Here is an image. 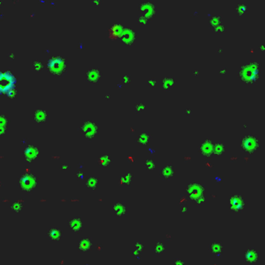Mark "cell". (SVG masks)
<instances>
[{"mask_svg": "<svg viewBox=\"0 0 265 265\" xmlns=\"http://www.w3.org/2000/svg\"><path fill=\"white\" fill-rule=\"evenodd\" d=\"M18 185L20 188L26 193H32L38 186V178L34 173H25L19 178Z\"/></svg>", "mask_w": 265, "mask_h": 265, "instance_id": "cell-1", "label": "cell"}, {"mask_svg": "<svg viewBox=\"0 0 265 265\" xmlns=\"http://www.w3.org/2000/svg\"><path fill=\"white\" fill-rule=\"evenodd\" d=\"M16 79L13 74L9 71L1 72L0 76V86L2 93H6L7 96H12L14 92V85Z\"/></svg>", "mask_w": 265, "mask_h": 265, "instance_id": "cell-2", "label": "cell"}, {"mask_svg": "<svg viewBox=\"0 0 265 265\" xmlns=\"http://www.w3.org/2000/svg\"><path fill=\"white\" fill-rule=\"evenodd\" d=\"M48 68L52 74L60 76L63 74L66 68L65 59L60 56L51 58L48 61Z\"/></svg>", "mask_w": 265, "mask_h": 265, "instance_id": "cell-3", "label": "cell"}, {"mask_svg": "<svg viewBox=\"0 0 265 265\" xmlns=\"http://www.w3.org/2000/svg\"><path fill=\"white\" fill-rule=\"evenodd\" d=\"M80 130L85 137L91 139L95 137L96 135L97 134L98 128L94 122L91 121H86L82 124Z\"/></svg>", "mask_w": 265, "mask_h": 265, "instance_id": "cell-4", "label": "cell"}, {"mask_svg": "<svg viewBox=\"0 0 265 265\" xmlns=\"http://www.w3.org/2000/svg\"><path fill=\"white\" fill-rule=\"evenodd\" d=\"M187 192L190 194L191 199L195 200V201H197V202H201V200L203 197L202 187L198 185V184H191L187 189Z\"/></svg>", "mask_w": 265, "mask_h": 265, "instance_id": "cell-5", "label": "cell"}, {"mask_svg": "<svg viewBox=\"0 0 265 265\" xmlns=\"http://www.w3.org/2000/svg\"><path fill=\"white\" fill-rule=\"evenodd\" d=\"M46 235L47 237L51 241H60L63 238L64 233L61 228L57 226H53L47 230Z\"/></svg>", "mask_w": 265, "mask_h": 265, "instance_id": "cell-6", "label": "cell"}, {"mask_svg": "<svg viewBox=\"0 0 265 265\" xmlns=\"http://www.w3.org/2000/svg\"><path fill=\"white\" fill-rule=\"evenodd\" d=\"M68 225L71 230L75 233H79L83 229V222L80 216H75L74 218L68 220Z\"/></svg>", "mask_w": 265, "mask_h": 265, "instance_id": "cell-7", "label": "cell"}, {"mask_svg": "<svg viewBox=\"0 0 265 265\" xmlns=\"http://www.w3.org/2000/svg\"><path fill=\"white\" fill-rule=\"evenodd\" d=\"M39 150L37 147L34 145H29L26 147L24 151H23V156L25 158V160L27 162H33L38 157Z\"/></svg>", "mask_w": 265, "mask_h": 265, "instance_id": "cell-8", "label": "cell"}, {"mask_svg": "<svg viewBox=\"0 0 265 265\" xmlns=\"http://www.w3.org/2000/svg\"><path fill=\"white\" fill-rule=\"evenodd\" d=\"M124 28L119 23H114V25L110 28L109 37L111 39H117V37H121L123 34Z\"/></svg>", "mask_w": 265, "mask_h": 265, "instance_id": "cell-9", "label": "cell"}, {"mask_svg": "<svg viewBox=\"0 0 265 265\" xmlns=\"http://www.w3.org/2000/svg\"><path fill=\"white\" fill-rule=\"evenodd\" d=\"M135 34L134 32V30H131L129 28H124V29L123 34L121 35V41L124 42V43H126V44H131V43H132L134 39H135Z\"/></svg>", "mask_w": 265, "mask_h": 265, "instance_id": "cell-10", "label": "cell"}, {"mask_svg": "<svg viewBox=\"0 0 265 265\" xmlns=\"http://www.w3.org/2000/svg\"><path fill=\"white\" fill-rule=\"evenodd\" d=\"M93 247V242L89 238H83L78 243V248L83 252L90 250Z\"/></svg>", "mask_w": 265, "mask_h": 265, "instance_id": "cell-11", "label": "cell"}, {"mask_svg": "<svg viewBox=\"0 0 265 265\" xmlns=\"http://www.w3.org/2000/svg\"><path fill=\"white\" fill-rule=\"evenodd\" d=\"M86 79L90 83H96L98 82L99 79L100 77V70H98L97 69L93 68L90 69L89 70H88L86 72Z\"/></svg>", "mask_w": 265, "mask_h": 265, "instance_id": "cell-12", "label": "cell"}, {"mask_svg": "<svg viewBox=\"0 0 265 265\" xmlns=\"http://www.w3.org/2000/svg\"><path fill=\"white\" fill-rule=\"evenodd\" d=\"M113 212L117 216H124L127 215V208L122 202H115L113 205Z\"/></svg>", "mask_w": 265, "mask_h": 265, "instance_id": "cell-13", "label": "cell"}, {"mask_svg": "<svg viewBox=\"0 0 265 265\" xmlns=\"http://www.w3.org/2000/svg\"><path fill=\"white\" fill-rule=\"evenodd\" d=\"M230 205L231 208L233 209L236 210V211H240V209H242L243 208V201L242 198L240 196H234L233 198H231L230 200Z\"/></svg>", "mask_w": 265, "mask_h": 265, "instance_id": "cell-14", "label": "cell"}, {"mask_svg": "<svg viewBox=\"0 0 265 265\" xmlns=\"http://www.w3.org/2000/svg\"><path fill=\"white\" fill-rule=\"evenodd\" d=\"M33 117L34 121L37 123H44L47 119V114L43 110H37L34 112Z\"/></svg>", "mask_w": 265, "mask_h": 265, "instance_id": "cell-15", "label": "cell"}, {"mask_svg": "<svg viewBox=\"0 0 265 265\" xmlns=\"http://www.w3.org/2000/svg\"><path fill=\"white\" fill-rule=\"evenodd\" d=\"M257 257H258L257 253L254 250H248L247 253L245 254V259L250 264L255 263L257 261Z\"/></svg>", "mask_w": 265, "mask_h": 265, "instance_id": "cell-16", "label": "cell"}, {"mask_svg": "<svg viewBox=\"0 0 265 265\" xmlns=\"http://www.w3.org/2000/svg\"><path fill=\"white\" fill-rule=\"evenodd\" d=\"M173 173L174 171H173L172 166L170 165H166L163 168V170H161V177H163V179L168 180L172 177Z\"/></svg>", "mask_w": 265, "mask_h": 265, "instance_id": "cell-17", "label": "cell"}, {"mask_svg": "<svg viewBox=\"0 0 265 265\" xmlns=\"http://www.w3.org/2000/svg\"><path fill=\"white\" fill-rule=\"evenodd\" d=\"M98 184H99V179H98L97 177H89L88 179L86 180V184H85V186L86 187H88L89 189H90V190H96V188L97 187Z\"/></svg>", "mask_w": 265, "mask_h": 265, "instance_id": "cell-18", "label": "cell"}, {"mask_svg": "<svg viewBox=\"0 0 265 265\" xmlns=\"http://www.w3.org/2000/svg\"><path fill=\"white\" fill-rule=\"evenodd\" d=\"M23 207H24L23 200H19L12 204L11 206H10V209H11L12 212L18 213V212H20L21 210L23 209Z\"/></svg>", "mask_w": 265, "mask_h": 265, "instance_id": "cell-19", "label": "cell"}, {"mask_svg": "<svg viewBox=\"0 0 265 265\" xmlns=\"http://www.w3.org/2000/svg\"><path fill=\"white\" fill-rule=\"evenodd\" d=\"M166 247L165 244L163 243L162 241H157L156 243V246L154 248V251L156 254H163V252L165 251Z\"/></svg>", "mask_w": 265, "mask_h": 265, "instance_id": "cell-20", "label": "cell"}, {"mask_svg": "<svg viewBox=\"0 0 265 265\" xmlns=\"http://www.w3.org/2000/svg\"><path fill=\"white\" fill-rule=\"evenodd\" d=\"M110 162H111V159H110V157L108 155H105V156H101L98 159V163L102 166H108L110 163Z\"/></svg>", "mask_w": 265, "mask_h": 265, "instance_id": "cell-21", "label": "cell"}, {"mask_svg": "<svg viewBox=\"0 0 265 265\" xmlns=\"http://www.w3.org/2000/svg\"><path fill=\"white\" fill-rule=\"evenodd\" d=\"M133 177V174L132 173H126L121 178V184H124L126 185H130L131 183V180H132Z\"/></svg>", "mask_w": 265, "mask_h": 265, "instance_id": "cell-22", "label": "cell"}, {"mask_svg": "<svg viewBox=\"0 0 265 265\" xmlns=\"http://www.w3.org/2000/svg\"><path fill=\"white\" fill-rule=\"evenodd\" d=\"M149 139V135L146 132H142L141 135L138 136V141L141 143V144H146Z\"/></svg>", "mask_w": 265, "mask_h": 265, "instance_id": "cell-23", "label": "cell"}, {"mask_svg": "<svg viewBox=\"0 0 265 265\" xmlns=\"http://www.w3.org/2000/svg\"><path fill=\"white\" fill-rule=\"evenodd\" d=\"M145 169L148 170H152L155 169L156 167V163L154 162L153 160H152V159H148L145 162Z\"/></svg>", "mask_w": 265, "mask_h": 265, "instance_id": "cell-24", "label": "cell"}, {"mask_svg": "<svg viewBox=\"0 0 265 265\" xmlns=\"http://www.w3.org/2000/svg\"><path fill=\"white\" fill-rule=\"evenodd\" d=\"M212 250L215 254L220 253L222 250V243H214L212 245Z\"/></svg>", "mask_w": 265, "mask_h": 265, "instance_id": "cell-25", "label": "cell"}, {"mask_svg": "<svg viewBox=\"0 0 265 265\" xmlns=\"http://www.w3.org/2000/svg\"><path fill=\"white\" fill-rule=\"evenodd\" d=\"M135 249L136 250H138V251H139V252H141V253H142V252L144 251V250H145L144 244H143L141 241L138 240V241H137V242L135 243Z\"/></svg>", "mask_w": 265, "mask_h": 265, "instance_id": "cell-26", "label": "cell"}, {"mask_svg": "<svg viewBox=\"0 0 265 265\" xmlns=\"http://www.w3.org/2000/svg\"><path fill=\"white\" fill-rule=\"evenodd\" d=\"M33 66H34V68L35 69L40 70L41 69L42 64L40 61H34V64H33Z\"/></svg>", "mask_w": 265, "mask_h": 265, "instance_id": "cell-27", "label": "cell"}, {"mask_svg": "<svg viewBox=\"0 0 265 265\" xmlns=\"http://www.w3.org/2000/svg\"><path fill=\"white\" fill-rule=\"evenodd\" d=\"M132 255L135 257L136 259H138V260H140L141 257H142V253L139 251H138V250H136L135 249L132 251Z\"/></svg>", "mask_w": 265, "mask_h": 265, "instance_id": "cell-28", "label": "cell"}, {"mask_svg": "<svg viewBox=\"0 0 265 265\" xmlns=\"http://www.w3.org/2000/svg\"><path fill=\"white\" fill-rule=\"evenodd\" d=\"M76 177L79 180H81L85 179V175H84V173L82 171H79V172L77 173L76 174Z\"/></svg>", "mask_w": 265, "mask_h": 265, "instance_id": "cell-29", "label": "cell"}, {"mask_svg": "<svg viewBox=\"0 0 265 265\" xmlns=\"http://www.w3.org/2000/svg\"><path fill=\"white\" fill-rule=\"evenodd\" d=\"M175 265H184V263L180 260H175L174 261Z\"/></svg>", "mask_w": 265, "mask_h": 265, "instance_id": "cell-30", "label": "cell"}, {"mask_svg": "<svg viewBox=\"0 0 265 265\" xmlns=\"http://www.w3.org/2000/svg\"><path fill=\"white\" fill-rule=\"evenodd\" d=\"M61 169L62 170H67V169H69V166L66 165V164H63V165L61 166Z\"/></svg>", "mask_w": 265, "mask_h": 265, "instance_id": "cell-31", "label": "cell"}, {"mask_svg": "<svg viewBox=\"0 0 265 265\" xmlns=\"http://www.w3.org/2000/svg\"><path fill=\"white\" fill-rule=\"evenodd\" d=\"M130 77L128 76H125L124 77V80H125V82L126 83H128V82H129V80H130Z\"/></svg>", "mask_w": 265, "mask_h": 265, "instance_id": "cell-32", "label": "cell"}, {"mask_svg": "<svg viewBox=\"0 0 265 265\" xmlns=\"http://www.w3.org/2000/svg\"><path fill=\"white\" fill-rule=\"evenodd\" d=\"M101 248H102V245H97L98 250H101Z\"/></svg>", "mask_w": 265, "mask_h": 265, "instance_id": "cell-33", "label": "cell"}]
</instances>
